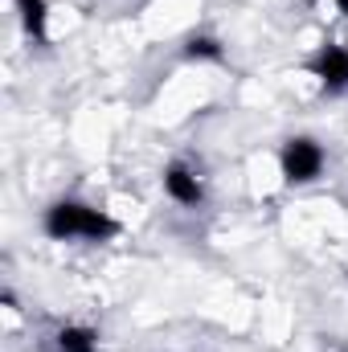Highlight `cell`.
Listing matches in <instances>:
<instances>
[{"label": "cell", "mask_w": 348, "mask_h": 352, "mask_svg": "<svg viewBox=\"0 0 348 352\" xmlns=\"http://www.w3.org/2000/svg\"><path fill=\"white\" fill-rule=\"evenodd\" d=\"M41 230L54 242H87V246H102V242L119 238V221L78 197H58L41 213Z\"/></svg>", "instance_id": "6da1fadb"}, {"label": "cell", "mask_w": 348, "mask_h": 352, "mask_svg": "<svg viewBox=\"0 0 348 352\" xmlns=\"http://www.w3.org/2000/svg\"><path fill=\"white\" fill-rule=\"evenodd\" d=\"M324 164H328V152H324V144L312 140V135H291V140H283V148H279V173H283V180H287L291 188L320 180V176H324Z\"/></svg>", "instance_id": "7a4b0ae2"}, {"label": "cell", "mask_w": 348, "mask_h": 352, "mask_svg": "<svg viewBox=\"0 0 348 352\" xmlns=\"http://www.w3.org/2000/svg\"><path fill=\"white\" fill-rule=\"evenodd\" d=\"M160 184H164V197L176 201L180 209H201L205 205V176L193 160H168Z\"/></svg>", "instance_id": "3957f363"}, {"label": "cell", "mask_w": 348, "mask_h": 352, "mask_svg": "<svg viewBox=\"0 0 348 352\" xmlns=\"http://www.w3.org/2000/svg\"><path fill=\"white\" fill-rule=\"evenodd\" d=\"M307 70L324 87V94H345L348 90V45H336V41L320 45L307 58Z\"/></svg>", "instance_id": "277c9868"}, {"label": "cell", "mask_w": 348, "mask_h": 352, "mask_svg": "<svg viewBox=\"0 0 348 352\" xmlns=\"http://www.w3.org/2000/svg\"><path fill=\"white\" fill-rule=\"evenodd\" d=\"M12 8H17L21 29L45 45L50 41V0H12Z\"/></svg>", "instance_id": "5b68a950"}, {"label": "cell", "mask_w": 348, "mask_h": 352, "mask_svg": "<svg viewBox=\"0 0 348 352\" xmlns=\"http://www.w3.org/2000/svg\"><path fill=\"white\" fill-rule=\"evenodd\" d=\"M54 352H98V332L90 324H62L54 332Z\"/></svg>", "instance_id": "8992f818"}, {"label": "cell", "mask_w": 348, "mask_h": 352, "mask_svg": "<svg viewBox=\"0 0 348 352\" xmlns=\"http://www.w3.org/2000/svg\"><path fill=\"white\" fill-rule=\"evenodd\" d=\"M184 58L188 62H226V50H221V41L213 33H193L184 41Z\"/></svg>", "instance_id": "52a82bcc"}, {"label": "cell", "mask_w": 348, "mask_h": 352, "mask_svg": "<svg viewBox=\"0 0 348 352\" xmlns=\"http://www.w3.org/2000/svg\"><path fill=\"white\" fill-rule=\"evenodd\" d=\"M332 4H336V12H340V16H348V0H332Z\"/></svg>", "instance_id": "ba28073f"}, {"label": "cell", "mask_w": 348, "mask_h": 352, "mask_svg": "<svg viewBox=\"0 0 348 352\" xmlns=\"http://www.w3.org/2000/svg\"><path fill=\"white\" fill-rule=\"evenodd\" d=\"M328 352H345V349H328Z\"/></svg>", "instance_id": "9c48e42d"}]
</instances>
